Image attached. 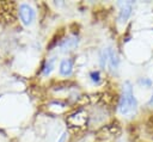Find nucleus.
Returning <instances> with one entry per match:
<instances>
[{"label": "nucleus", "mask_w": 153, "mask_h": 142, "mask_svg": "<svg viewBox=\"0 0 153 142\" xmlns=\"http://www.w3.org/2000/svg\"><path fill=\"white\" fill-rule=\"evenodd\" d=\"M137 109V101L133 93V87L130 82H124L122 94L118 103V111L122 116H130L133 115Z\"/></svg>", "instance_id": "1"}, {"label": "nucleus", "mask_w": 153, "mask_h": 142, "mask_svg": "<svg viewBox=\"0 0 153 142\" xmlns=\"http://www.w3.org/2000/svg\"><path fill=\"white\" fill-rule=\"evenodd\" d=\"M18 16H19L20 21L25 26L31 25L35 21V19H36V12H35V10L29 4H20L19 5V7H18Z\"/></svg>", "instance_id": "2"}, {"label": "nucleus", "mask_w": 153, "mask_h": 142, "mask_svg": "<svg viewBox=\"0 0 153 142\" xmlns=\"http://www.w3.org/2000/svg\"><path fill=\"white\" fill-rule=\"evenodd\" d=\"M79 44V38L76 36H69L61 41L60 43V50L62 53H67L71 50H74Z\"/></svg>", "instance_id": "3"}, {"label": "nucleus", "mask_w": 153, "mask_h": 142, "mask_svg": "<svg viewBox=\"0 0 153 142\" xmlns=\"http://www.w3.org/2000/svg\"><path fill=\"white\" fill-rule=\"evenodd\" d=\"M133 11V2L127 1V2H121L120 4V13H118V20L120 23H126L128 18L130 17Z\"/></svg>", "instance_id": "4"}, {"label": "nucleus", "mask_w": 153, "mask_h": 142, "mask_svg": "<svg viewBox=\"0 0 153 142\" xmlns=\"http://www.w3.org/2000/svg\"><path fill=\"white\" fill-rule=\"evenodd\" d=\"M73 68H74L73 60H72V58H63V60L60 62L59 73H60V75H62V76H71L72 73H73Z\"/></svg>", "instance_id": "5"}, {"label": "nucleus", "mask_w": 153, "mask_h": 142, "mask_svg": "<svg viewBox=\"0 0 153 142\" xmlns=\"http://www.w3.org/2000/svg\"><path fill=\"white\" fill-rule=\"evenodd\" d=\"M110 69L111 73H115L117 72L118 69V66H120V58H118V55L117 53L112 49V48H109V56H108V64H106Z\"/></svg>", "instance_id": "6"}, {"label": "nucleus", "mask_w": 153, "mask_h": 142, "mask_svg": "<svg viewBox=\"0 0 153 142\" xmlns=\"http://www.w3.org/2000/svg\"><path fill=\"white\" fill-rule=\"evenodd\" d=\"M55 61H56L55 57H50V58H48L45 61V63L43 66V75L44 76H48L54 70V68H55Z\"/></svg>", "instance_id": "7"}, {"label": "nucleus", "mask_w": 153, "mask_h": 142, "mask_svg": "<svg viewBox=\"0 0 153 142\" xmlns=\"http://www.w3.org/2000/svg\"><path fill=\"white\" fill-rule=\"evenodd\" d=\"M108 56H109V48H105L100 54V67L105 68L108 64Z\"/></svg>", "instance_id": "8"}, {"label": "nucleus", "mask_w": 153, "mask_h": 142, "mask_svg": "<svg viewBox=\"0 0 153 142\" xmlns=\"http://www.w3.org/2000/svg\"><path fill=\"white\" fill-rule=\"evenodd\" d=\"M90 79L93 84H99L100 80H102V76H100V72L99 70H92L90 73Z\"/></svg>", "instance_id": "9"}, {"label": "nucleus", "mask_w": 153, "mask_h": 142, "mask_svg": "<svg viewBox=\"0 0 153 142\" xmlns=\"http://www.w3.org/2000/svg\"><path fill=\"white\" fill-rule=\"evenodd\" d=\"M67 136H68V134H67V131H63V132L61 134V136H60V138L57 140V142H66V141H67Z\"/></svg>", "instance_id": "10"}, {"label": "nucleus", "mask_w": 153, "mask_h": 142, "mask_svg": "<svg viewBox=\"0 0 153 142\" xmlns=\"http://www.w3.org/2000/svg\"><path fill=\"white\" fill-rule=\"evenodd\" d=\"M148 106L153 107V94H152V97H151V99H149V101H148Z\"/></svg>", "instance_id": "11"}]
</instances>
